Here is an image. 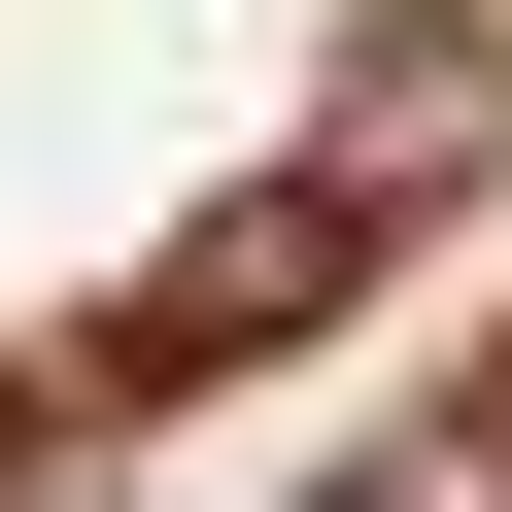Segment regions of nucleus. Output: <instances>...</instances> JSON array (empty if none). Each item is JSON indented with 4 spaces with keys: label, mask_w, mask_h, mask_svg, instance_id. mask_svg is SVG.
I'll list each match as a JSON object with an SVG mask.
<instances>
[{
    "label": "nucleus",
    "mask_w": 512,
    "mask_h": 512,
    "mask_svg": "<svg viewBox=\"0 0 512 512\" xmlns=\"http://www.w3.org/2000/svg\"><path fill=\"white\" fill-rule=\"evenodd\" d=\"M512 137V0H410V35L342 69V137H308V205H376V171H478Z\"/></svg>",
    "instance_id": "nucleus-1"
},
{
    "label": "nucleus",
    "mask_w": 512,
    "mask_h": 512,
    "mask_svg": "<svg viewBox=\"0 0 512 512\" xmlns=\"http://www.w3.org/2000/svg\"><path fill=\"white\" fill-rule=\"evenodd\" d=\"M478 478H512V444H376V478H342V512H478Z\"/></svg>",
    "instance_id": "nucleus-2"
}]
</instances>
